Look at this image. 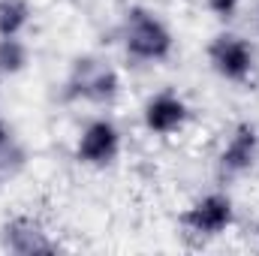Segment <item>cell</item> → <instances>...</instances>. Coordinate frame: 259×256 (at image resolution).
Here are the masks:
<instances>
[{"label":"cell","mask_w":259,"mask_h":256,"mask_svg":"<svg viewBox=\"0 0 259 256\" xmlns=\"http://www.w3.org/2000/svg\"><path fill=\"white\" fill-rule=\"evenodd\" d=\"M27 61L30 52L18 36H0V75H18Z\"/></svg>","instance_id":"obj_10"},{"label":"cell","mask_w":259,"mask_h":256,"mask_svg":"<svg viewBox=\"0 0 259 256\" xmlns=\"http://www.w3.org/2000/svg\"><path fill=\"white\" fill-rule=\"evenodd\" d=\"M121 91V78L112 66L100 64L94 58H84L72 66V75L66 81V100H88V103H112Z\"/></svg>","instance_id":"obj_2"},{"label":"cell","mask_w":259,"mask_h":256,"mask_svg":"<svg viewBox=\"0 0 259 256\" xmlns=\"http://www.w3.org/2000/svg\"><path fill=\"white\" fill-rule=\"evenodd\" d=\"M118 154H121V130L106 118L91 121L75 142V160L84 166H94V169L112 166L118 160Z\"/></svg>","instance_id":"obj_5"},{"label":"cell","mask_w":259,"mask_h":256,"mask_svg":"<svg viewBox=\"0 0 259 256\" xmlns=\"http://www.w3.org/2000/svg\"><path fill=\"white\" fill-rule=\"evenodd\" d=\"M208 9L217 18H232L238 12V0H208Z\"/></svg>","instance_id":"obj_11"},{"label":"cell","mask_w":259,"mask_h":256,"mask_svg":"<svg viewBox=\"0 0 259 256\" xmlns=\"http://www.w3.org/2000/svg\"><path fill=\"white\" fill-rule=\"evenodd\" d=\"M124 49L133 61H145V64H157L166 61L172 55V30L166 27V21L145 9V6H133L124 15V30H121Z\"/></svg>","instance_id":"obj_1"},{"label":"cell","mask_w":259,"mask_h":256,"mask_svg":"<svg viewBox=\"0 0 259 256\" xmlns=\"http://www.w3.org/2000/svg\"><path fill=\"white\" fill-rule=\"evenodd\" d=\"M208 61L220 78L238 84V81H247L253 72V49L247 39H241L235 33H220L208 46Z\"/></svg>","instance_id":"obj_4"},{"label":"cell","mask_w":259,"mask_h":256,"mask_svg":"<svg viewBox=\"0 0 259 256\" xmlns=\"http://www.w3.org/2000/svg\"><path fill=\"white\" fill-rule=\"evenodd\" d=\"M9 145H12V136H9V127L3 124V118H0V157L9 151Z\"/></svg>","instance_id":"obj_12"},{"label":"cell","mask_w":259,"mask_h":256,"mask_svg":"<svg viewBox=\"0 0 259 256\" xmlns=\"http://www.w3.org/2000/svg\"><path fill=\"white\" fill-rule=\"evenodd\" d=\"M232 220H235V208L226 193H208L181 214V226L199 238H214V235L226 232L232 226Z\"/></svg>","instance_id":"obj_3"},{"label":"cell","mask_w":259,"mask_h":256,"mask_svg":"<svg viewBox=\"0 0 259 256\" xmlns=\"http://www.w3.org/2000/svg\"><path fill=\"white\" fill-rule=\"evenodd\" d=\"M30 21L27 0H0V36H18Z\"/></svg>","instance_id":"obj_9"},{"label":"cell","mask_w":259,"mask_h":256,"mask_svg":"<svg viewBox=\"0 0 259 256\" xmlns=\"http://www.w3.org/2000/svg\"><path fill=\"white\" fill-rule=\"evenodd\" d=\"M3 232H6V247L15 250V253H46V250H55V244L46 241L42 232L30 220H15Z\"/></svg>","instance_id":"obj_8"},{"label":"cell","mask_w":259,"mask_h":256,"mask_svg":"<svg viewBox=\"0 0 259 256\" xmlns=\"http://www.w3.org/2000/svg\"><path fill=\"white\" fill-rule=\"evenodd\" d=\"M259 157V133L253 124H238L220 151V175L238 178L253 169Z\"/></svg>","instance_id":"obj_6"},{"label":"cell","mask_w":259,"mask_h":256,"mask_svg":"<svg viewBox=\"0 0 259 256\" xmlns=\"http://www.w3.org/2000/svg\"><path fill=\"white\" fill-rule=\"evenodd\" d=\"M187 118H190L187 103L178 94H172V91L154 94L148 100V106H145V127L151 130L154 136H169V133L181 130Z\"/></svg>","instance_id":"obj_7"}]
</instances>
